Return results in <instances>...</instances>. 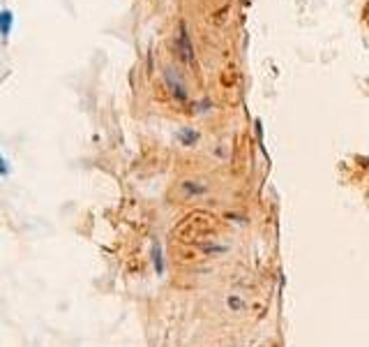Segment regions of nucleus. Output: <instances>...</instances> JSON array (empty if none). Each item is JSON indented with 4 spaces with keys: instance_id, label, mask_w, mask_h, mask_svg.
Masks as SVG:
<instances>
[{
    "instance_id": "7ed1b4c3",
    "label": "nucleus",
    "mask_w": 369,
    "mask_h": 347,
    "mask_svg": "<svg viewBox=\"0 0 369 347\" xmlns=\"http://www.w3.org/2000/svg\"><path fill=\"white\" fill-rule=\"evenodd\" d=\"M12 23H14V14L10 10H0V35L8 37L12 33Z\"/></svg>"
},
{
    "instance_id": "20e7f679",
    "label": "nucleus",
    "mask_w": 369,
    "mask_h": 347,
    "mask_svg": "<svg viewBox=\"0 0 369 347\" xmlns=\"http://www.w3.org/2000/svg\"><path fill=\"white\" fill-rule=\"evenodd\" d=\"M152 262H155V271H157V273H162V271H164L162 250H160V245H157V243H155V248H152Z\"/></svg>"
},
{
    "instance_id": "f03ea898",
    "label": "nucleus",
    "mask_w": 369,
    "mask_h": 347,
    "mask_svg": "<svg viewBox=\"0 0 369 347\" xmlns=\"http://www.w3.org/2000/svg\"><path fill=\"white\" fill-rule=\"evenodd\" d=\"M178 44H180V54L184 56V60H192L194 52H192V42L187 37V28L180 26V35H178Z\"/></svg>"
},
{
    "instance_id": "39448f33",
    "label": "nucleus",
    "mask_w": 369,
    "mask_h": 347,
    "mask_svg": "<svg viewBox=\"0 0 369 347\" xmlns=\"http://www.w3.org/2000/svg\"><path fill=\"white\" fill-rule=\"evenodd\" d=\"M10 174H12V167H10L8 157H5L3 153H0V179H8Z\"/></svg>"
},
{
    "instance_id": "f257e3e1",
    "label": "nucleus",
    "mask_w": 369,
    "mask_h": 347,
    "mask_svg": "<svg viewBox=\"0 0 369 347\" xmlns=\"http://www.w3.org/2000/svg\"><path fill=\"white\" fill-rule=\"evenodd\" d=\"M164 79H167V84L171 86V93H174V96H176L178 100H184V98H187V91H184L182 79L178 77L174 67H167V69H164Z\"/></svg>"
}]
</instances>
